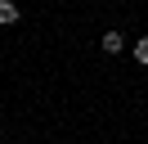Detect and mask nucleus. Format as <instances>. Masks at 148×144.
<instances>
[{"instance_id": "1", "label": "nucleus", "mask_w": 148, "mask_h": 144, "mask_svg": "<svg viewBox=\"0 0 148 144\" xmlns=\"http://www.w3.org/2000/svg\"><path fill=\"white\" fill-rule=\"evenodd\" d=\"M99 45H103V54H121V50H126V36H121V32H103Z\"/></svg>"}, {"instance_id": "2", "label": "nucleus", "mask_w": 148, "mask_h": 144, "mask_svg": "<svg viewBox=\"0 0 148 144\" xmlns=\"http://www.w3.org/2000/svg\"><path fill=\"white\" fill-rule=\"evenodd\" d=\"M0 23H18V5L14 0H0Z\"/></svg>"}, {"instance_id": "3", "label": "nucleus", "mask_w": 148, "mask_h": 144, "mask_svg": "<svg viewBox=\"0 0 148 144\" xmlns=\"http://www.w3.org/2000/svg\"><path fill=\"white\" fill-rule=\"evenodd\" d=\"M135 63H148V36H144V41H135Z\"/></svg>"}]
</instances>
